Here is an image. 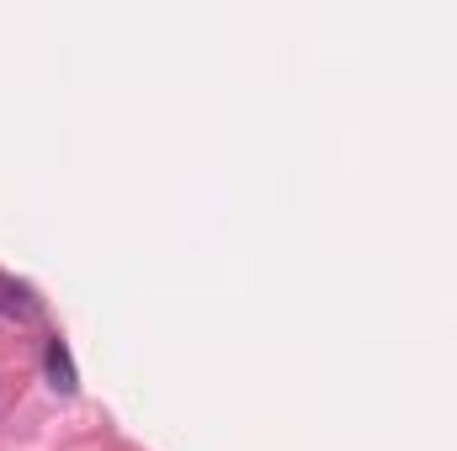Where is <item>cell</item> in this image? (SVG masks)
Wrapping results in <instances>:
<instances>
[{
    "instance_id": "obj_1",
    "label": "cell",
    "mask_w": 457,
    "mask_h": 451,
    "mask_svg": "<svg viewBox=\"0 0 457 451\" xmlns=\"http://www.w3.org/2000/svg\"><path fill=\"white\" fill-rule=\"evenodd\" d=\"M43 366H48V382H54V388L64 393V398H70V393L80 388V372H75V356H70V345H64L59 335L48 340V350H43Z\"/></svg>"
}]
</instances>
